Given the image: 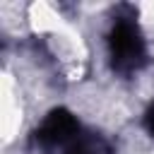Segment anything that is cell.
Segmentation results:
<instances>
[{"label":"cell","mask_w":154,"mask_h":154,"mask_svg":"<svg viewBox=\"0 0 154 154\" xmlns=\"http://www.w3.org/2000/svg\"><path fill=\"white\" fill-rule=\"evenodd\" d=\"M111 63L120 72H132L144 63V41L135 24L118 22L108 34Z\"/></svg>","instance_id":"6da1fadb"},{"label":"cell","mask_w":154,"mask_h":154,"mask_svg":"<svg viewBox=\"0 0 154 154\" xmlns=\"http://www.w3.org/2000/svg\"><path fill=\"white\" fill-rule=\"evenodd\" d=\"M79 132V123L67 111H53L38 128V140L46 147H63Z\"/></svg>","instance_id":"7a4b0ae2"},{"label":"cell","mask_w":154,"mask_h":154,"mask_svg":"<svg viewBox=\"0 0 154 154\" xmlns=\"http://www.w3.org/2000/svg\"><path fill=\"white\" fill-rule=\"evenodd\" d=\"M144 128H147V132L149 135H154V103L147 108V113H144Z\"/></svg>","instance_id":"3957f363"}]
</instances>
